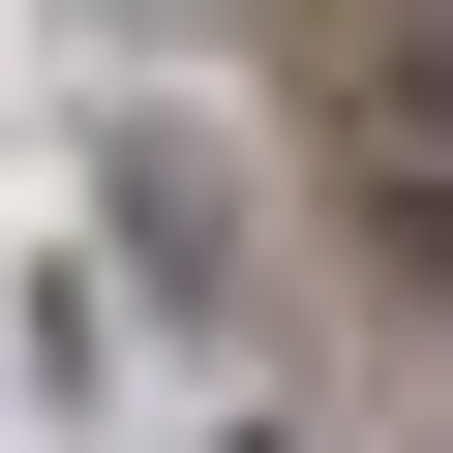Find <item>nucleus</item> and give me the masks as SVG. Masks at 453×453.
I'll return each instance as SVG.
<instances>
[{
  "label": "nucleus",
  "instance_id": "1",
  "mask_svg": "<svg viewBox=\"0 0 453 453\" xmlns=\"http://www.w3.org/2000/svg\"><path fill=\"white\" fill-rule=\"evenodd\" d=\"M91 211H121V273H151V303H242V181H211V121H121Z\"/></svg>",
  "mask_w": 453,
  "mask_h": 453
}]
</instances>
